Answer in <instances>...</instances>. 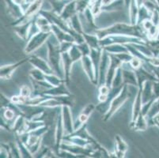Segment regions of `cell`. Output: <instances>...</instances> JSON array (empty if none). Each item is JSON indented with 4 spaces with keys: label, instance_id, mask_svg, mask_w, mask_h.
Returning <instances> with one entry per match:
<instances>
[{
    "label": "cell",
    "instance_id": "cell-1",
    "mask_svg": "<svg viewBox=\"0 0 159 158\" xmlns=\"http://www.w3.org/2000/svg\"><path fill=\"white\" fill-rule=\"evenodd\" d=\"M48 37V33H44V32H41V33L36 34L32 38L31 41H30L28 47H26V52H30L32 51L35 50L38 46H40L44 43V41L47 39Z\"/></svg>",
    "mask_w": 159,
    "mask_h": 158
},
{
    "label": "cell",
    "instance_id": "cell-2",
    "mask_svg": "<svg viewBox=\"0 0 159 158\" xmlns=\"http://www.w3.org/2000/svg\"><path fill=\"white\" fill-rule=\"evenodd\" d=\"M126 97H127V87H125L124 91H123V93H121L120 94L119 97H118L117 98H116V99L113 101V102H112V107H111V113L115 111L117 108L120 106L121 104H123V102L126 100Z\"/></svg>",
    "mask_w": 159,
    "mask_h": 158
},
{
    "label": "cell",
    "instance_id": "cell-3",
    "mask_svg": "<svg viewBox=\"0 0 159 158\" xmlns=\"http://www.w3.org/2000/svg\"><path fill=\"white\" fill-rule=\"evenodd\" d=\"M23 62H24V61H21V62L16 63V64L10 65V66H3L2 68H1V78H9L12 75L13 71H14V70L18 67L20 64H21Z\"/></svg>",
    "mask_w": 159,
    "mask_h": 158
},
{
    "label": "cell",
    "instance_id": "cell-4",
    "mask_svg": "<svg viewBox=\"0 0 159 158\" xmlns=\"http://www.w3.org/2000/svg\"><path fill=\"white\" fill-rule=\"evenodd\" d=\"M32 62L33 64H34L35 66H37V68H40V70H43L44 72L47 74H51L52 73V70L50 69L48 66L46 64V63L44 62V60L42 59H39V58H32V59L30 60Z\"/></svg>",
    "mask_w": 159,
    "mask_h": 158
},
{
    "label": "cell",
    "instance_id": "cell-5",
    "mask_svg": "<svg viewBox=\"0 0 159 158\" xmlns=\"http://www.w3.org/2000/svg\"><path fill=\"white\" fill-rule=\"evenodd\" d=\"M116 142H116L117 155H118V156H120V157H121V156H124V153H125V152H126V150H127V148H128V146H127L126 143L124 142L123 141L122 139H121L119 136H117L116 137Z\"/></svg>",
    "mask_w": 159,
    "mask_h": 158
},
{
    "label": "cell",
    "instance_id": "cell-6",
    "mask_svg": "<svg viewBox=\"0 0 159 158\" xmlns=\"http://www.w3.org/2000/svg\"><path fill=\"white\" fill-rule=\"evenodd\" d=\"M30 93H31V92H30V89L27 86H23L21 88V95L23 96L24 97H30Z\"/></svg>",
    "mask_w": 159,
    "mask_h": 158
},
{
    "label": "cell",
    "instance_id": "cell-7",
    "mask_svg": "<svg viewBox=\"0 0 159 158\" xmlns=\"http://www.w3.org/2000/svg\"><path fill=\"white\" fill-rule=\"evenodd\" d=\"M4 115H5V117L7 120H12L13 117L14 116V111H12L11 110H7V111H5V114H4Z\"/></svg>",
    "mask_w": 159,
    "mask_h": 158
},
{
    "label": "cell",
    "instance_id": "cell-8",
    "mask_svg": "<svg viewBox=\"0 0 159 158\" xmlns=\"http://www.w3.org/2000/svg\"><path fill=\"white\" fill-rule=\"evenodd\" d=\"M127 72H128V78H130V75L131 74V73H132V72H130V71H127ZM131 76H132L133 79L129 80V82H133V83H134V82H135V79H134V78H135V76H133V74L131 75Z\"/></svg>",
    "mask_w": 159,
    "mask_h": 158
}]
</instances>
